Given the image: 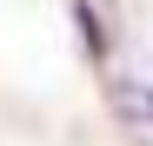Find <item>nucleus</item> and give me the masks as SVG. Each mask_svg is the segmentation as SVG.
Returning a JSON list of instances; mask_svg holds the SVG:
<instances>
[{"mask_svg": "<svg viewBox=\"0 0 153 146\" xmlns=\"http://www.w3.org/2000/svg\"><path fill=\"white\" fill-rule=\"evenodd\" d=\"M107 106H113V119L126 126V139L153 146V80H146V73H113Z\"/></svg>", "mask_w": 153, "mask_h": 146, "instance_id": "nucleus-1", "label": "nucleus"}, {"mask_svg": "<svg viewBox=\"0 0 153 146\" xmlns=\"http://www.w3.org/2000/svg\"><path fill=\"white\" fill-rule=\"evenodd\" d=\"M73 27H80V40H87V53H93V60H107V20H100L93 0H73Z\"/></svg>", "mask_w": 153, "mask_h": 146, "instance_id": "nucleus-2", "label": "nucleus"}]
</instances>
